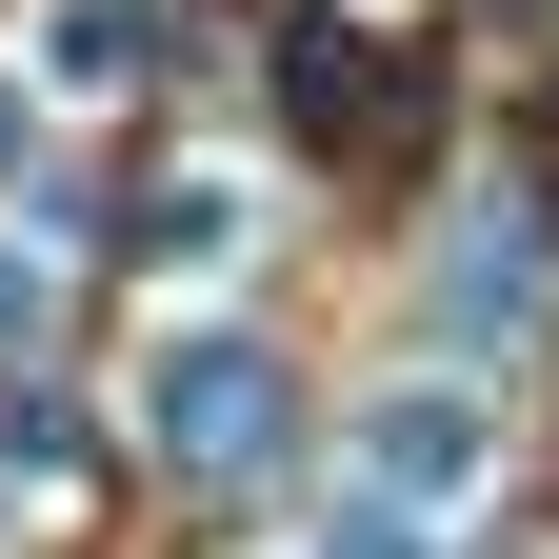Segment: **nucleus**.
Returning <instances> with one entry per match:
<instances>
[{
  "label": "nucleus",
  "instance_id": "7ed1b4c3",
  "mask_svg": "<svg viewBox=\"0 0 559 559\" xmlns=\"http://www.w3.org/2000/svg\"><path fill=\"white\" fill-rule=\"evenodd\" d=\"M360 460L400 479V500H460V479H479V400H380V419H360Z\"/></svg>",
  "mask_w": 559,
  "mask_h": 559
},
{
  "label": "nucleus",
  "instance_id": "f03ea898",
  "mask_svg": "<svg viewBox=\"0 0 559 559\" xmlns=\"http://www.w3.org/2000/svg\"><path fill=\"white\" fill-rule=\"evenodd\" d=\"M140 60H160V0H60V21H40V81L60 100H120Z\"/></svg>",
  "mask_w": 559,
  "mask_h": 559
},
{
  "label": "nucleus",
  "instance_id": "f257e3e1",
  "mask_svg": "<svg viewBox=\"0 0 559 559\" xmlns=\"http://www.w3.org/2000/svg\"><path fill=\"white\" fill-rule=\"evenodd\" d=\"M140 440H160L180 479H240V460L280 440V360H260V340H221V320L160 340V360H140Z\"/></svg>",
  "mask_w": 559,
  "mask_h": 559
},
{
  "label": "nucleus",
  "instance_id": "39448f33",
  "mask_svg": "<svg viewBox=\"0 0 559 559\" xmlns=\"http://www.w3.org/2000/svg\"><path fill=\"white\" fill-rule=\"evenodd\" d=\"M320 559H419V520H400V500H360V520H320Z\"/></svg>",
  "mask_w": 559,
  "mask_h": 559
},
{
  "label": "nucleus",
  "instance_id": "20e7f679",
  "mask_svg": "<svg viewBox=\"0 0 559 559\" xmlns=\"http://www.w3.org/2000/svg\"><path fill=\"white\" fill-rule=\"evenodd\" d=\"M260 221H240V180H160V200H140V260H160V280H221Z\"/></svg>",
  "mask_w": 559,
  "mask_h": 559
}]
</instances>
